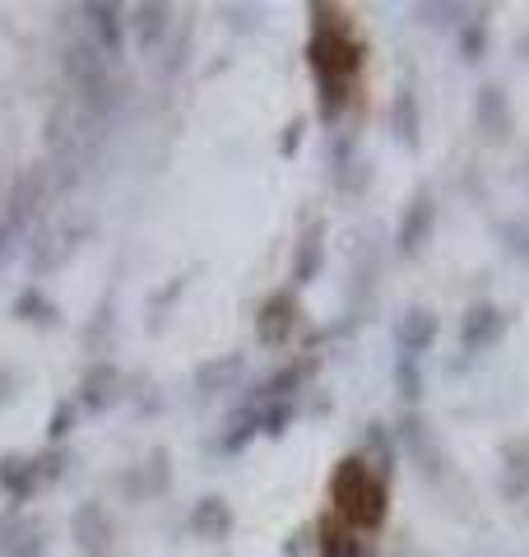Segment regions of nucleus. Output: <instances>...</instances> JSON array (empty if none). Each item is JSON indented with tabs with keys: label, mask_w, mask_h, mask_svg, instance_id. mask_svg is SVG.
Wrapping results in <instances>:
<instances>
[{
	"label": "nucleus",
	"mask_w": 529,
	"mask_h": 557,
	"mask_svg": "<svg viewBox=\"0 0 529 557\" xmlns=\"http://www.w3.org/2000/svg\"><path fill=\"white\" fill-rule=\"evenodd\" d=\"M311 75L321 84V116L340 121L353 98V75L362 70V47L353 38L348 20L334 5H311V47H307Z\"/></svg>",
	"instance_id": "obj_1"
},
{
	"label": "nucleus",
	"mask_w": 529,
	"mask_h": 557,
	"mask_svg": "<svg viewBox=\"0 0 529 557\" xmlns=\"http://www.w3.org/2000/svg\"><path fill=\"white\" fill-rule=\"evenodd\" d=\"M330 502L348 530H381L391 511V487L377 465H367V456H344L330 474Z\"/></svg>",
	"instance_id": "obj_2"
},
{
	"label": "nucleus",
	"mask_w": 529,
	"mask_h": 557,
	"mask_svg": "<svg viewBox=\"0 0 529 557\" xmlns=\"http://www.w3.org/2000/svg\"><path fill=\"white\" fill-rule=\"evenodd\" d=\"M61 70H65V84L75 89L79 98V108H88L94 116L102 112H112L116 108V75H112V61L102 57L98 47H88V42H70L65 47V57H61Z\"/></svg>",
	"instance_id": "obj_3"
},
{
	"label": "nucleus",
	"mask_w": 529,
	"mask_h": 557,
	"mask_svg": "<svg viewBox=\"0 0 529 557\" xmlns=\"http://www.w3.org/2000/svg\"><path fill=\"white\" fill-rule=\"evenodd\" d=\"M297 317H303V307H297L293 293H274V298H264L260 317H256V339L264 348H284L297 330Z\"/></svg>",
	"instance_id": "obj_4"
},
{
	"label": "nucleus",
	"mask_w": 529,
	"mask_h": 557,
	"mask_svg": "<svg viewBox=\"0 0 529 557\" xmlns=\"http://www.w3.org/2000/svg\"><path fill=\"white\" fill-rule=\"evenodd\" d=\"M84 14V24H88V47H98L102 51V57H116V51H121V42H126V10H121V5H102V0H98V5H84L79 10Z\"/></svg>",
	"instance_id": "obj_5"
},
{
	"label": "nucleus",
	"mask_w": 529,
	"mask_h": 557,
	"mask_svg": "<svg viewBox=\"0 0 529 557\" xmlns=\"http://www.w3.org/2000/svg\"><path fill=\"white\" fill-rule=\"evenodd\" d=\"M502 335H506V311H502V307L479 302V307L465 311V321H460V344L469 348V354H483V348H492Z\"/></svg>",
	"instance_id": "obj_6"
},
{
	"label": "nucleus",
	"mask_w": 529,
	"mask_h": 557,
	"mask_svg": "<svg viewBox=\"0 0 529 557\" xmlns=\"http://www.w3.org/2000/svg\"><path fill=\"white\" fill-rule=\"evenodd\" d=\"M432 339H436V317H432L428 307H409V311H404V317L395 321V344H399L404 358L428 354Z\"/></svg>",
	"instance_id": "obj_7"
},
{
	"label": "nucleus",
	"mask_w": 529,
	"mask_h": 557,
	"mask_svg": "<svg viewBox=\"0 0 529 557\" xmlns=\"http://www.w3.org/2000/svg\"><path fill=\"white\" fill-rule=\"evenodd\" d=\"M79 399L94 413H102V409H112L116 399H121V372L112 368V362H94V368L84 372V381H79Z\"/></svg>",
	"instance_id": "obj_8"
},
{
	"label": "nucleus",
	"mask_w": 529,
	"mask_h": 557,
	"mask_svg": "<svg viewBox=\"0 0 529 557\" xmlns=\"http://www.w3.org/2000/svg\"><path fill=\"white\" fill-rule=\"evenodd\" d=\"M70 530H75L79 548H108L112 544V511L102 507V502H84V507L75 511V520H70Z\"/></svg>",
	"instance_id": "obj_9"
},
{
	"label": "nucleus",
	"mask_w": 529,
	"mask_h": 557,
	"mask_svg": "<svg viewBox=\"0 0 529 557\" xmlns=\"http://www.w3.org/2000/svg\"><path fill=\"white\" fill-rule=\"evenodd\" d=\"M168 5H135V10H126V28H131V38H135V47L139 51H153L158 42L168 38Z\"/></svg>",
	"instance_id": "obj_10"
},
{
	"label": "nucleus",
	"mask_w": 529,
	"mask_h": 557,
	"mask_svg": "<svg viewBox=\"0 0 529 557\" xmlns=\"http://www.w3.org/2000/svg\"><path fill=\"white\" fill-rule=\"evenodd\" d=\"M38 460H24V456H0V493L10 502H28L33 487H38Z\"/></svg>",
	"instance_id": "obj_11"
},
{
	"label": "nucleus",
	"mask_w": 529,
	"mask_h": 557,
	"mask_svg": "<svg viewBox=\"0 0 529 557\" xmlns=\"http://www.w3.org/2000/svg\"><path fill=\"white\" fill-rule=\"evenodd\" d=\"M502 497L506 502L529 497V442H510L502 450Z\"/></svg>",
	"instance_id": "obj_12"
},
{
	"label": "nucleus",
	"mask_w": 529,
	"mask_h": 557,
	"mask_svg": "<svg viewBox=\"0 0 529 557\" xmlns=\"http://www.w3.org/2000/svg\"><path fill=\"white\" fill-rule=\"evenodd\" d=\"M432 219H436V209H432V200L428 196H418L414 205H409V214H404V223H399V256H418V247L432 237Z\"/></svg>",
	"instance_id": "obj_13"
},
{
	"label": "nucleus",
	"mask_w": 529,
	"mask_h": 557,
	"mask_svg": "<svg viewBox=\"0 0 529 557\" xmlns=\"http://www.w3.org/2000/svg\"><path fill=\"white\" fill-rule=\"evenodd\" d=\"M190 530L200 539H227L233 534V507L223 497H205L196 511H190Z\"/></svg>",
	"instance_id": "obj_14"
},
{
	"label": "nucleus",
	"mask_w": 529,
	"mask_h": 557,
	"mask_svg": "<svg viewBox=\"0 0 529 557\" xmlns=\"http://www.w3.org/2000/svg\"><path fill=\"white\" fill-rule=\"evenodd\" d=\"M316 553L321 557H367L362 539H353V530L344 520H321V530H316Z\"/></svg>",
	"instance_id": "obj_15"
},
{
	"label": "nucleus",
	"mask_w": 529,
	"mask_h": 557,
	"mask_svg": "<svg viewBox=\"0 0 529 557\" xmlns=\"http://www.w3.org/2000/svg\"><path fill=\"white\" fill-rule=\"evenodd\" d=\"M479 126L488 139H502L510 131V108H506V94L497 89V84H488V89H479Z\"/></svg>",
	"instance_id": "obj_16"
},
{
	"label": "nucleus",
	"mask_w": 529,
	"mask_h": 557,
	"mask_svg": "<svg viewBox=\"0 0 529 557\" xmlns=\"http://www.w3.org/2000/svg\"><path fill=\"white\" fill-rule=\"evenodd\" d=\"M242 376V358L237 354H227V358H214V362H205L200 368V391H209V395H219V391H227L233 381Z\"/></svg>",
	"instance_id": "obj_17"
},
{
	"label": "nucleus",
	"mask_w": 529,
	"mask_h": 557,
	"mask_svg": "<svg viewBox=\"0 0 529 557\" xmlns=\"http://www.w3.org/2000/svg\"><path fill=\"white\" fill-rule=\"evenodd\" d=\"M316 270H321V228L307 233L303 242H297V260H293V284L303 288L316 278Z\"/></svg>",
	"instance_id": "obj_18"
},
{
	"label": "nucleus",
	"mask_w": 529,
	"mask_h": 557,
	"mask_svg": "<svg viewBox=\"0 0 529 557\" xmlns=\"http://www.w3.org/2000/svg\"><path fill=\"white\" fill-rule=\"evenodd\" d=\"M395 131H399V145L404 149H418V108H414V94H399L395 98Z\"/></svg>",
	"instance_id": "obj_19"
},
{
	"label": "nucleus",
	"mask_w": 529,
	"mask_h": 557,
	"mask_svg": "<svg viewBox=\"0 0 529 557\" xmlns=\"http://www.w3.org/2000/svg\"><path fill=\"white\" fill-rule=\"evenodd\" d=\"M14 317H24V321H38V325H47V321H57V307H51L38 288H24L20 298H14Z\"/></svg>",
	"instance_id": "obj_20"
},
{
	"label": "nucleus",
	"mask_w": 529,
	"mask_h": 557,
	"mask_svg": "<svg viewBox=\"0 0 529 557\" xmlns=\"http://www.w3.org/2000/svg\"><path fill=\"white\" fill-rule=\"evenodd\" d=\"M311 368H316V362H311V358H303V362H293V368L274 372L270 381H264V395H270V399H288V395H293V386H297V381H303Z\"/></svg>",
	"instance_id": "obj_21"
},
{
	"label": "nucleus",
	"mask_w": 529,
	"mask_h": 557,
	"mask_svg": "<svg viewBox=\"0 0 529 557\" xmlns=\"http://www.w3.org/2000/svg\"><path fill=\"white\" fill-rule=\"evenodd\" d=\"M483 47H488V28H483V20H465V28H460V51L469 61H479L483 57Z\"/></svg>",
	"instance_id": "obj_22"
},
{
	"label": "nucleus",
	"mask_w": 529,
	"mask_h": 557,
	"mask_svg": "<svg viewBox=\"0 0 529 557\" xmlns=\"http://www.w3.org/2000/svg\"><path fill=\"white\" fill-rule=\"evenodd\" d=\"M288 423H293V399H274V405L260 413V428L274 432V437H279V432H284Z\"/></svg>",
	"instance_id": "obj_23"
},
{
	"label": "nucleus",
	"mask_w": 529,
	"mask_h": 557,
	"mask_svg": "<svg viewBox=\"0 0 529 557\" xmlns=\"http://www.w3.org/2000/svg\"><path fill=\"white\" fill-rule=\"evenodd\" d=\"M70 413H75V409H70V405H61V409H51V418H47V437H51V442H61V437H65V432H70Z\"/></svg>",
	"instance_id": "obj_24"
},
{
	"label": "nucleus",
	"mask_w": 529,
	"mask_h": 557,
	"mask_svg": "<svg viewBox=\"0 0 529 557\" xmlns=\"http://www.w3.org/2000/svg\"><path fill=\"white\" fill-rule=\"evenodd\" d=\"M418 14L432 24H446V20H465V5H422Z\"/></svg>",
	"instance_id": "obj_25"
},
{
	"label": "nucleus",
	"mask_w": 529,
	"mask_h": 557,
	"mask_svg": "<svg viewBox=\"0 0 529 557\" xmlns=\"http://www.w3.org/2000/svg\"><path fill=\"white\" fill-rule=\"evenodd\" d=\"M506 237H510L506 247L516 251V256H525V260H529V228H525V223H506Z\"/></svg>",
	"instance_id": "obj_26"
},
{
	"label": "nucleus",
	"mask_w": 529,
	"mask_h": 557,
	"mask_svg": "<svg viewBox=\"0 0 529 557\" xmlns=\"http://www.w3.org/2000/svg\"><path fill=\"white\" fill-rule=\"evenodd\" d=\"M399 386H404V395H409V399H418V372H414V358H404V362H399Z\"/></svg>",
	"instance_id": "obj_27"
},
{
	"label": "nucleus",
	"mask_w": 529,
	"mask_h": 557,
	"mask_svg": "<svg viewBox=\"0 0 529 557\" xmlns=\"http://www.w3.org/2000/svg\"><path fill=\"white\" fill-rule=\"evenodd\" d=\"M297 135H303V121H293V126H288V135H284V153L297 149Z\"/></svg>",
	"instance_id": "obj_28"
},
{
	"label": "nucleus",
	"mask_w": 529,
	"mask_h": 557,
	"mask_svg": "<svg viewBox=\"0 0 529 557\" xmlns=\"http://www.w3.org/2000/svg\"><path fill=\"white\" fill-rule=\"evenodd\" d=\"M520 51H525V57H529V33H525V42H520Z\"/></svg>",
	"instance_id": "obj_29"
}]
</instances>
